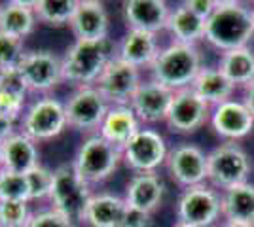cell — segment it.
<instances>
[{"label":"cell","mask_w":254,"mask_h":227,"mask_svg":"<svg viewBox=\"0 0 254 227\" xmlns=\"http://www.w3.org/2000/svg\"><path fill=\"white\" fill-rule=\"evenodd\" d=\"M0 201L31 203V191H29L27 174L0 171Z\"/></svg>","instance_id":"4dcf8cb0"},{"label":"cell","mask_w":254,"mask_h":227,"mask_svg":"<svg viewBox=\"0 0 254 227\" xmlns=\"http://www.w3.org/2000/svg\"><path fill=\"white\" fill-rule=\"evenodd\" d=\"M36 19L48 27H68L78 6V0H34Z\"/></svg>","instance_id":"f546056e"},{"label":"cell","mask_w":254,"mask_h":227,"mask_svg":"<svg viewBox=\"0 0 254 227\" xmlns=\"http://www.w3.org/2000/svg\"><path fill=\"white\" fill-rule=\"evenodd\" d=\"M34 0H8L0 8V33L25 40L38 25L34 13Z\"/></svg>","instance_id":"d4e9b609"},{"label":"cell","mask_w":254,"mask_h":227,"mask_svg":"<svg viewBox=\"0 0 254 227\" xmlns=\"http://www.w3.org/2000/svg\"><path fill=\"white\" fill-rule=\"evenodd\" d=\"M203 70L201 53L195 45L173 42L159 49L156 61L150 65L152 80L173 91L191 87L193 80Z\"/></svg>","instance_id":"3957f363"},{"label":"cell","mask_w":254,"mask_h":227,"mask_svg":"<svg viewBox=\"0 0 254 227\" xmlns=\"http://www.w3.org/2000/svg\"><path fill=\"white\" fill-rule=\"evenodd\" d=\"M218 70L233 86H249L254 82V53L249 47L226 51L220 59Z\"/></svg>","instance_id":"f1b7e54d"},{"label":"cell","mask_w":254,"mask_h":227,"mask_svg":"<svg viewBox=\"0 0 254 227\" xmlns=\"http://www.w3.org/2000/svg\"><path fill=\"white\" fill-rule=\"evenodd\" d=\"M253 21H254V10H253Z\"/></svg>","instance_id":"7bdbcfd3"},{"label":"cell","mask_w":254,"mask_h":227,"mask_svg":"<svg viewBox=\"0 0 254 227\" xmlns=\"http://www.w3.org/2000/svg\"><path fill=\"white\" fill-rule=\"evenodd\" d=\"M25 84L29 93H36L46 97L63 80V59L52 49H29L19 63Z\"/></svg>","instance_id":"9c48e42d"},{"label":"cell","mask_w":254,"mask_h":227,"mask_svg":"<svg viewBox=\"0 0 254 227\" xmlns=\"http://www.w3.org/2000/svg\"><path fill=\"white\" fill-rule=\"evenodd\" d=\"M212 127L216 135L230 140H239L247 136L254 127L253 114L247 110L245 102L228 100L220 106H216L212 114Z\"/></svg>","instance_id":"d6986e66"},{"label":"cell","mask_w":254,"mask_h":227,"mask_svg":"<svg viewBox=\"0 0 254 227\" xmlns=\"http://www.w3.org/2000/svg\"><path fill=\"white\" fill-rule=\"evenodd\" d=\"M220 195L209 185L186 187L177 203L179 222L193 227H211L222 214Z\"/></svg>","instance_id":"7c38bea8"},{"label":"cell","mask_w":254,"mask_h":227,"mask_svg":"<svg viewBox=\"0 0 254 227\" xmlns=\"http://www.w3.org/2000/svg\"><path fill=\"white\" fill-rule=\"evenodd\" d=\"M118 57V45L110 38L74 40L63 59V80L76 87L95 86L106 65Z\"/></svg>","instance_id":"6da1fadb"},{"label":"cell","mask_w":254,"mask_h":227,"mask_svg":"<svg viewBox=\"0 0 254 227\" xmlns=\"http://www.w3.org/2000/svg\"><path fill=\"white\" fill-rule=\"evenodd\" d=\"M91 195V187L80 180L72 163H63L53 169L52 193L48 199L53 210H57L74 224H82Z\"/></svg>","instance_id":"5b68a950"},{"label":"cell","mask_w":254,"mask_h":227,"mask_svg":"<svg viewBox=\"0 0 254 227\" xmlns=\"http://www.w3.org/2000/svg\"><path fill=\"white\" fill-rule=\"evenodd\" d=\"M159 53V45L156 34L144 31H127L118 44V57L129 65L137 66L138 70L156 61Z\"/></svg>","instance_id":"603a6c76"},{"label":"cell","mask_w":254,"mask_h":227,"mask_svg":"<svg viewBox=\"0 0 254 227\" xmlns=\"http://www.w3.org/2000/svg\"><path fill=\"white\" fill-rule=\"evenodd\" d=\"M0 8H2V4H0Z\"/></svg>","instance_id":"ee69618b"},{"label":"cell","mask_w":254,"mask_h":227,"mask_svg":"<svg viewBox=\"0 0 254 227\" xmlns=\"http://www.w3.org/2000/svg\"><path fill=\"white\" fill-rule=\"evenodd\" d=\"M222 216L230 224H245L254 226V184L245 182L226 189L220 199Z\"/></svg>","instance_id":"484cf974"},{"label":"cell","mask_w":254,"mask_h":227,"mask_svg":"<svg viewBox=\"0 0 254 227\" xmlns=\"http://www.w3.org/2000/svg\"><path fill=\"white\" fill-rule=\"evenodd\" d=\"M0 159H2V142H0Z\"/></svg>","instance_id":"b9f144b4"},{"label":"cell","mask_w":254,"mask_h":227,"mask_svg":"<svg viewBox=\"0 0 254 227\" xmlns=\"http://www.w3.org/2000/svg\"><path fill=\"white\" fill-rule=\"evenodd\" d=\"M38 165H40L38 144L31 140L29 136H25L23 133L15 131L10 138L2 142L0 171L27 174Z\"/></svg>","instance_id":"ac0fdd59"},{"label":"cell","mask_w":254,"mask_h":227,"mask_svg":"<svg viewBox=\"0 0 254 227\" xmlns=\"http://www.w3.org/2000/svg\"><path fill=\"white\" fill-rule=\"evenodd\" d=\"M110 104L106 98L99 93L95 86L76 87L74 91L64 100V114L68 121V129L80 131V133H99L103 125Z\"/></svg>","instance_id":"ba28073f"},{"label":"cell","mask_w":254,"mask_h":227,"mask_svg":"<svg viewBox=\"0 0 254 227\" xmlns=\"http://www.w3.org/2000/svg\"><path fill=\"white\" fill-rule=\"evenodd\" d=\"M253 34V10L239 2H216L212 15L205 23V40L224 53L247 47Z\"/></svg>","instance_id":"7a4b0ae2"},{"label":"cell","mask_w":254,"mask_h":227,"mask_svg":"<svg viewBox=\"0 0 254 227\" xmlns=\"http://www.w3.org/2000/svg\"><path fill=\"white\" fill-rule=\"evenodd\" d=\"M205 23L207 21L195 15L186 4H180L179 8L171 10L165 31L175 38V42L195 45L201 38H205Z\"/></svg>","instance_id":"4316f807"},{"label":"cell","mask_w":254,"mask_h":227,"mask_svg":"<svg viewBox=\"0 0 254 227\" xmlns=\"http://www.w3.org/2000/svg\"><path fill=\"white\" fill-rule=\"evenodd\" d=\"M191 89L207 102V104H216L220 106L224 102H228L232 97L233 86L232 82L218 70V68H203L193 80Z\"/></svg>","instance_id":"83f0119b"},{"label":"cell","mask_w":254,"mask_h":227,"mask_svg":"<svg viewBox=\"0 0 254 227\" xmlns=\"http://www.w3.org/2000/svg\"><path fill=\"white\" fill-rule=\"evenodd\" d=\"M150 226H152V214L127 206V212L122 227H150Z\"/></svg>","instance_id":"d590c367"},{"label":"cell","mask_w":254,"mask_h":227,"mask_svg":"<svg viewBox=\"0 0 254 227\" xmlns=\"http://www.w3.org/2000/svg\"><path fill=\"white\" fill-rule=\"evenodd\" d=\"M27 227H76V224L70 222L68 218H64L63 214H59L57 210H53L52 206H50L46 210L32 212Z\"/></svg>","instance_id":"e575fe53"},{"label":"cell","mask_w":254,"mask_h":227,"mask_svg":"<svg viewBox=\"0 0 254 227\" xmlns=\"http://www.w3.org/2000/svg\"><path fill=\"white\" fill-rule=\"evenodd\" d=\"M27 182H29V191H31V203L34 201H44L50 199L53 184V171L44 167L42 163L27 173Z\"/></svg>","instance_id":"d6a6232c"},{"label":"cell","mask_w":254,"mask_h":227,"mask_svg":"<svg viewBox=\"0 0 254 227\" xmlns=\"http://www.w3.org/2000/svg\"><path fill=\"white\" fill-rule=\"evenodd\" d=\"M74 40H103L108 38L110 17L105 4L99 0H78V6L68 25Z\"/></svg>","instance_id":"2e32d148"},{"label":"cell","mask_w":254,"mask_h":227,"mask_svg":"<svg viewBox=\"0 0 254 227\" xmlns=\"http://www.w3.org/2000/svg\"><path fill=\"white\" fill-rule=\"evenodd\" d=\"M245 106H247V110L253 114L254 118V82H251L247 86V91H245Z\"/></svg>","instance_id":"f35d334b"},{"label":"cell","mask_w":254,"mask_h":227,"mask_svg":"<svg viewBox=\"0 0 254 227\" xmlns=\"http://www.w3.org/2000/svg\"><path fill=\"white\" fill-rule=\"evenodd\" d=\"M142 80L137 66L122 61L120 57H114L106 65L103 74L99 76L95 87L110 106H129Z\"/></svg>","instance_id":"8fae6325"},{"label":"cell","mask_w":254,"mask_h":227,"mask_svg":"<svg viewBox=\"0 0 254 227\" xmlns=\"http://www.w3.org/2000/svg\"><path fill=\"white\" fill-rule=\"evenodd\" d=\"M25 55V44L6 33H0V70L17 68Z\"/></svg>","instance_id":"836d02e7"},{"label":"cell","mask_w":254,"mask_h":227,"mask_svg":"<svg viewBox=\"0 0 254 227\" xmlns=\"http://www.w3.org/2000/svg\"><path fill=\"white\" fill-rule=\"evenodd\" d=\"M173 227H193V226H188V224H182V222H177Z\"/></svg>","instance_id":"60d3db41"},{"label":"cell","mask_w":254,"mask_h":227,"mask_svg":"<svg viewBox=\"0 0 254 227\" xmlns=\"http://www.w3.org/2000/svg\"><path fill=\"white\" fill-rule=\"evenodd\" d=\"M29 97V87L23 80L19 68L0 70V114L17 121L21 119Z\"/></svg>","instance_id":"7402d4cb"},{"label":"cell","mask_w":254,"mask_h":227,"mask_svg":"<svg viewBox=\"0 0 254 227\" xmlns=\"http://www.w3.org/2000/svg\"><path fill=\"white\" fill-rule=\"evenodd\" d=\"M171 8L163 0H127L124 2V19L129 31L158 34L165 31Z\"/></svg>","instance_id":"e0dca14e"},{"label":"cell","mask_w":254,"mask_h":227,"mask_svg":"<svg viewBox=\"0 0 254 227\" xmlns=\"http://www.w3.org/2000/svg\"><path fill=\"white\" fill-rule=\"evenodd\" d=\"M31 203L21 201H0V227H27L32 212Z\"/></svg>","instance_id":"1f68e13d"},{"label":"cell","mask_w":254,"mask_h":227,"mask_svg":"<svg viewBox=\"0 0 254 227\" xmlns=\"http://www.w3.org/2000/svg\"><path fill=\"white\" fill-rule=\"evenodd\" d=\"M207 118H209V104L191 87H186L175 91L165 123L173 133L191 135L201 129Z\"/></svg>","instance_id":"4fadbf2b"},{"label":"cell","mask_w":254,"mask_h":227,"mask_svg":"<svg viewBox=\"0 0 254 227\" xmlns=\"http://www.w3.org/2000/svg\"><path fill=\"white\" fill-rule=\"evenodd\" d=\"M224 227H254V226H245V224H230V222H226V226Z\"/></svg>","instance_id":"ab89813d"},{"label":"cell","mask_w":254,"mask_h":227,"mask_svg":"<svg viewBox=\"0 0 254 227\" xmlns=\"http://www.w3.org/2000/svg\"><path fill=\"white\" fill-rule=\"evenodd\" d=\"M251 159L235 142H226L207 155V180L218 189H232L247 182Z\"/></svg>","instance_id":"52a82bcc"},{"label":"cell","mask_w":254,"mask_h":227,"mask_svg":"<svg viewBox=\"0 0 254 227\" xmlns=\"http://www.w3.org/2000/svg\"><path fill=\"white\" fill-rule=\"evenodd\" d=\"M184 4H186L195 15H199L203 21H207L212 15L214 8H216V2H212V0H188V2H184Z\"/></svg>","instance_id":"8d00e7d4"},{"label":"cell","mask_w":254,"mask_h":227,"mask_svg":"<svg viewBox=\"0 0 254 227\" xmlns=\"http://www.w3.org/2000/svg\"><path fill=\"white\" fill-rule=\"evenodd\" d=\"M70 163L80 180L91 187L106 182L118 171L120 163L124 161H122V150L95 133L82 140L74 153V159Z\"/></svg>","instance_id":"277c9868"},{"label":"cell","mask_w":254,"mask_h":227,"mask_svg":"<svg viewBox=\"0 0 254 227\" xmlns=\"http://www.w3.org/2000/svg\"><path fill=\"white\" fill-rule=\"evenodd\" d=\"M66 129L68 121L64 114V102L52 95L32 100L19 119V133L36 144L53 140L61 136Z\"/></svg>","instance_id":"8992f818"},{"label":"cell","mask_w":254,"mask_h":227,"mask_svg":"<svg viewBox=\"0 0 254 227\" xmlns=\"http://www.w3.org/2000/svg\"><path fill=\"white\" fill-rule=\"evenodd\" d=\"M163 193H165V185H163V182H161V178H159L158 174L142 173L135 174L129 180L124 199H126L127 206L152 214L161 205Z\"/></svg>","instance_id":"ffe728a7"},{"label":"cell","mask_w":254,"mask_h":227,"mask_svg":"<svg viewBox=\"0 0 254 227\" xmlns=\"http://www.w3.org/2000/svg\"><path fill=\"white\" fill-rule=\"evenodd\" d=\"M167 169L171 178L179 185L193 187L207 180V155L195 144H180L167 155Z\"/></svg>","instance_id":"9a60e30c"},{"label":"cell","mask_w":254,"mask_h":227,"mask_svg":"<svg viewBox=\"0 0 254 227\" xmlns=\"http://www.w3.org/2000/svg\"><path fill=\"white\" fill-rule=\"evenodd\" d=\"M127 212L124 197L114 193H93L85 208L84 222L87 227H122Z\"/></svg>","instance_id":"44dd1931"},{"label":"cell","mask_w":254,"mask_h":227,"mask_svg":"<svg viewBox=\"0 0 254 227\" xmlns=\"http://www.w3.org/2000/svg\"><path fill=\"white\" fill-rule=\"evenodd\" d=\"M140 129H142L140 121L135 116V112L131 110V106H110L97 135H101L105 140L114 144L116 148L124 150L127 142Z\"/></svg>","instance_id":"cb8c5ba5"},{"label":"cell","mask_w":254,"mask_h":227,"mask_svg":"<svg viewBox=\"0 0 254 227\" xmlns=\"http://www.w3.org/2000/svg\"><path fill=\"white\" fill-rule=\"evenodd\" d=\"M167 142L154 129H140L122 150V161L137 174L154 173L167 161Z\"/></svg>","instance_id":"30bf717a"},{"label":"cell","mask_w":254,"mask_h":227,"mask_svg":"<svg viewBox=\"0 0 254 227\" xmlns=\"http://www.w3.org/2000/svg\"><path fill=\"white\" fill-rule=\"evenodd\" d=\"M15 125H17V121H13V119H10L8 116H2V114H0V142L10 138L11 135L15 133Z\"/></svg>","instance_id":"74e56055"},{"label":"cell","mask_w":254,"mask_h":227,"mask_svg":"<svg viewBox=\"0 0 254 227\" xmlns=\"http://www.w3.org/2000/svg\"><path fill=\"white\" fill-rule=\"evenodd\" d=\"M175 97V91L169 87L161 86L156 80H146L138 86L137 93L133 95L129 106L135 112L140 123L156 125L167 119L171 102Z\"/></svg>","instance_id":"5bb4252c"}]
</instances>
